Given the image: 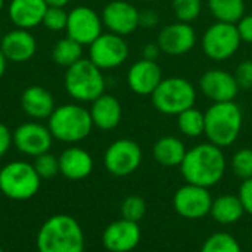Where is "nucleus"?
I'll return each mask as SVG.
<instances>
[{
  "label": "nucleus",
  "mask_w": 252,
  "mask_h": 252,
  "mask_svg": "<svg viewBox=\"0 0 252 252\" xmlns=\"http://www.w3.org/2000/svg\"><path fill=\"white\" fill-rule=\"evenodd\" d=\"M238 196L241 199V204H242L245 213L252 216V177L247 179V180H242Z\"/></svg>",
  "instance_id": "36"
},
{
  "label": "nucleus",
  "mask_w": 252,
  "mask_h": 252,
  "mask_svg": "<svg viewBox=\"0 0 252 252\" xmlns=\"http://www.w3.org/2000/svg\"><path fill=\"white\" fill-rule=\"evenodd\" d=\"M227 161L221 148L205 142L188 149L180 171L186 183L202 188L216 186L226 173Z\"/></svg>",
  "instance_id": "1"
},
{
  "label": "nucleus",
  "mask_w": 252,
  "mask_h": 252,
  "mask_svg": "<svg viewBox=\"0 0 252 252\" xmlns=\"http://www.w3.org/2000/svg\"><path fill=\"white\" fill-rule=\"evenodd\" d=\"M177 128L189 139L201 137L205 134V114L195 106L180 112L177 115Z\"/></svg>",
  "instance_id": "27"
},
{
  "label": "nucleus",
  "mask_w": 252,
  "mask_h": 252,
  "mask_svg": "<svg viewBox=\"0 0 252 252\" xmlns=\"http://www.w3.org/2000/svg\"><path fill=\"white\" fill-rule=\"evenodd\" d=\"M213 205V196L210 189L189 185L179 188L173 198V207L179 216L188 220H199L210 214Z\"/></svg>",
  "instance_id": "12"
},
{
  "label": "nucleus",
  "mask_w": 252,
  "mask_h": 252,
  "mask_svg": "<svg viewBox=\"0 0 252 252\" xmlns=\"http://www.w3.org/2000/svg\"><path fill=\"white\" fill-rule=\"evenodd\" d=\"M103 30L102 16L89 6H75L68 12L66 35L81 46H90Z\"/></svg>",
  "instance_id": "11"
},
{
  "label": "nucleus",
  "mask_w": 252,
  "mask_h": 252,
  "mask_svg": "<svg viewBox=\"0 0 252 252\" xmlns=\"http://www.w3.org/2000/svg\"><path fill=\"white\" fill-rule=\"evenodd\" d=\"M0 252H3V250H1V247H0Z\"/></svg>",
  "instance_id": "46"
},
{
  "label": "nucleus",
  "mask_w": 252,
  "mask_h": 252,
  "mask_svg": "<svg viewBox=\"0 0 252 252\" xmlns=\"http://www.w3.org/2000/svg\"><path fill=\"white\" fill-rule=\"evenodd\" d=\"M198 92L195 86L183 77L162 78L159 86L151 94L154 108L164 115H179L180 112L195 106Z\"/></svg>",
  "instance_id": "6"
},
{
  "label": "nucleus",
  "mask_w": 252,
  "mask_h": 252,
  "mask_svg": "<svg viewBox=\"0 0 252 252\" xmlns=\"http://www.w3.org/2000/svg\"><path fill=\"white\" fill-rule=\"evenodd\" d=\"M162 78V69L155 61L140 59L127 71V86L139 96H151Z\"/></svg>",
  "instance_id": "18"
},
{
  "label": "nucleus",
  "mask_w": 252,
  "mask_h": 252,
  "mask_svg": "<svg viewBox=\"0 0 252 252\" xmlns=\"http://www.w3.org/2000/svg\"><path fill=\"white\" fill-rule=\"evenodd\" d=\"M63 86L66 93L77 102L92 103L102 96L106 89L103 71L97 68L90 59H80L63 75Z\"/></svg>",
  "instance_id": "5"
},
{
  "label": "nucleus",
  "mask_w": 252,
  "mask_h": 252,
  "mask_svg": "<svg viewBox=\"0 0 252 252\" xmlns=\"http://www.w3.org/2000/svg\"><path fill=\"white\" fill-rule=\"evenodd\" d=\"M143 154L137 142L131 139H118L112 142L103 155L106 171L115 177L133 174L142 164Z\"/></svg>",
  "instance_id": "9"
},
{
  "label": "nucleus",
  "mask_w": 252,
  "mask_h": 252,
  "mask_svg": "<svg viewBox=\"0 0 252 252\" xmlns=\"http://www.w3.org/2000/svg\"><path fill=\"white\" fill-rule=\"evenodd\" d=\"M92 155L78 146H71L59 155V173L68 180H83L93 171Z\"/></svg>",
  "instance_id": "23"
},
{
  "label": "nucleus",
  "mask_w": 252,
  "mask_h": 252,
  "mask_svg": "<svg viewBox=\"0 0 252 252\" xmlns=\"http://www.w3.org/2000/svg\"><path fill=\"white\" fill-rule=\"evenodd\" d=\"M130 55L124 37L114 32H102L89 46V59L102 71L121 66Z\"/></svg>",
  "instance_id": "10"
},
{
  "label": "nucleus",
  "mask_w": 252,
  "mask_h": 252,
  "mask_svg": "<svg viewBox=\"0 0 252 252\" xmlns=\"http://www.w3.org/2000/svg\"><path fill=\"white\" fill-rule=\"evenodd\" d=\"M173 12L180 22H193L202 12V0H171Z\"/></svg>",
  "instance_id": "30"
},
{
  "label": "nucleus",
  "mask_w": 252,
  "mask_h": 252,
  "mask_svg": "<svg viewBox=\"0 0 252 252\" xmlns=\"http://www.w3.org/2000/svg\"><path fill=\"white\" fill-rule=\"evenodd\" d=\"M204 114L205 136L210 143L223 149L238 140L242 131L244 114L235 100L213 103Z\"/></svg>",
  "instance_id": "3"
},
{
  "label": "nucleus",
  "mask_w": 252,
  "mask_h": 252,
  "mask_svg": "<svg viewBox=\"0 0 252 252\" xmlns=\"http://www.w3.org/2000/svg\"><path fill=\"white\" fill-rule=\"evenodd\" d=\"M236 28L241 35V40L252 44V13H245L236 24Z\"/></svg>",
  "instance_id": "37"
},
{
  "label": "nucleus",
  "mask_w": 252,
  "mask_h": 252,
  "mask_svg": "<svg viewBox=\"0 0 252 252\" xmlns=\"http://www.w3.org/2000/svg\"><path fill=\"white\" fill-rule=\"evenodd\" d=\"M239 89L241 87L235 75L221 68H211L205 71L199 78L201 93L207 99L213 100V103L235 100Z\"/></svg>",
  "instance_id": "16"
},
{
  "label": "nucleus",
  "mask_w": 252,
  "mask_h": 252,
  "mask_svg": "<svg viewBox=\"0 0 252 252\" xmlns=\"http://www.w3.org/2000/svg\"><path fill=\"white\" fill-rule=\"evenodd\" d=\"M47 7L44 0H10L7 13L15 28L31 30L41 25Z\"/></svg>",
  "instance_id": "20"
},
{
  "label": "nucleus",
  "mask_w": 252,
  "mask_h": 252,
  "mask_svg": "<svg viewBox=\"0 0 252 252\" xmlns=\"http://www.w3.org/2000/svg\"><path fill=\"white\" fill-rule=\"evenodd\" d=\"M140 1H155V0H140Z\"/></svg>",
  "instance_id": "45"
},
{
  "label": "nucleus",
  "mask_w": 252,
  "mask_h": 252,
  "mask_svg": "<svg viewBox=\"0 0 252 252\" xmlns=\"http://www.w3.org/2000/svg\"><path fill=\"white\" fill-rule=\"evenodd\" d=\"M235 78L241 89H252V61L247 59L238 63L235 69Z\"/></svg>",
  "instance_id": "35"
},
{
  "label": "nucleus",
  "mask_w": 252,
  "mask_h": 252,
  "mask_svg": "<svg viewBox=\"0 0 252 252\" xmlns=\"http://www.w3.org/2000/svg\"><path fill=\"white\" fill-rule=\"evenodd\" d=\"M3 7H4V0H0V12H1Z\"/></svg>",
  "instance_id": "43"
},
{
  "label": "nucleus",
  "mask_w": 252,
  "mask_h": 252,
  "mask_svg": "<svg viewBox=\"0 0 252 252\" xmlns=\"http://www.w3.org/2000/svg\"><path fill=\"white\" fill-rule=\"evenodd\" d=\"M89 111L93 126L102 131L117 128L123 118V106L120 100L108 93H103L102 96L94 99Z\"/></svg>",
  "instance_id": "22"
},
{
  "label": "nucleus",
  "mask_w": 252,
  "mask_h": 252,
  "mask_svg": "<svg viewBox=\"0 0 252 252\" xmlns=\"http://www.w3.org/2000/svg\"><path fill=\"white\" fill-rule=\"evenodd\" d=\"M199 252H242V248L232 235L217 232L205 239Z\"/></svg>",
  "instance_id": "29"
},
{
  "label": "nucleus",
  "mask_w": 252,
  "mask_h": 252,
  "mask_svg": "<svg viewBox=\"0 0 252 252\" xmlns=\"http://www.w3.org/2000/svg\"><path fill=\"white\" fill-rule=\"evenodd\" d=\"M186 146L176 136H164L154 143L152 157L162 167H180L186 157Z\"/></svg>",
  "instance_id": "24"
},
{
  "label": "nucleus",
  "mask_w": 252,
  "mask_h": 252,
  "mask_svg": "<svg viewBox=\"0 0 252 252\" xmlns=\"http://www.w3.org/2000/svg\"><path fill=\"white\" fill-rule=\"evenodd\" d=\"M38 252H84L86 241L80 223L68 214L49 217L37 233Z\"/></svg>",
  "instance_id": "2"
},
{
  "label": "nucleus",
  "mask_w": 252,
  "mask_h": 252,
  "mask_svg": "<svg viewBox=\"0 0 252 252\" xmlns=\"http://www.w3.org/2000/svg\"><path fill=\"white\" fill-rule=\"evenodd\" d=\"M47 6H58V7H65L71 0H44Z\"/></svg>",
  "instance_id": "42"
},
{
  "label": "nucleus",
  "mask_w": 252,
  "mask_h": 252,
  "mask_svg": "<svg viewBox=\"0 0 252 252\" xmlns=\"http://www.w3.org/2000/svg\"><path fill=\"white\" fill-rule=\"evenodd\" d=\"M1 37H3V34H1V30H0V41H1Z\"/></svg>",
  "instance_id": "44"
},
{
  "label": "nucleus",
  "mask_w": 252,
  "mask_h": 252,
  "mask_svg": "<svg viewBox=\"0 0 252 252\" xmlns=\"http://www.w3.org/2000/svg\"><path fill=\"white\" fill-rule=\"evenodd\" d=\"M142 59H146V61H155L159 58V55L162 53L159 46L157 43H146L142 46Z\"/></svg>",
  "instance_id": "40"
},
{
  "label": "nucleus",
  "mask_w": 252,
  "mask_h": 252,
  "mask_svg": "<svg viewBox=\"0 0 252 252\" xmlns=\"http://www.w3.org/2000/svg\"><path fill=\"white\" fill-rule=\"evenodd\" d=\"M230 168L233 174L241 179L247 180L252 177V149L250 148H242L236 151L230 159Z\"/></svg>",
  "instance_id": "32"
},
{
  "label": "nucleus",
  "mask_w": 252,
  "mask_h": 252,
  "mask_svg": "<svg viewBox=\"0 0 252 252\" xmlns=\"http://www.w3.org/2000/svg\"><path fill=\"white\" fill-rule=\"evenodd\" d=\"M47 127L53 139L62 143H78L89 137L93 130L90 111L78 103H65L52 112Z\"/></svg>",
  "instance_id": "4"
},
{
  "label": "nucleus",
  "mask_w": 252,
  "mask_h": 252,
  "mask_svg": "<svg viewBox=\"0 0 252 252\" xmlns=\"http://www.w3.org/2000/svg\"><path fill=\"white\" fill-rule=\"evenodd\" d=\"M139 13L140 10L133 3L126 0H114L102 9L100 16L103 27L109 32L126 37L139 28Z\"/></svg>",
  "instance_id": "14"
},
{
  "label": "nucleus",
  "mask_w": 252,
  "mask_h": 252,
  "mask_svg": "<svg viewBox=\"0 0 252 252\" xmlns=\"http://www.w3.org/2000/svg\"><path fill=\"white\" fill-rule=\"evenodd\" d=\"M6 68H7V59L4 58L3 52L0 50V80L4 75V72H6Z\"/></svg>",
  "instance_id": "41"
},
{
  "label": "nucleus",
  "mask_w": 252,
  "mask_h": 252,
  "mask_svg": "<svg viewBox=\"0 0 252 252\" xmlns=\"http://www.w3.org/2000/svg\"><path fill=\"white\" fill-rule=\"evenodd\" d=\"M244 214H245V210L238 195L226 193L213 199L210 216L219 224H223V226L235 224L244 217Z\"/></svg>",
  "instance_id": "25"
},
{
  "label": "nucleus",
  "mask_w": 252,
  "mask_h": 252,
  "mask_svg": "<svg viewBox=\"0 0 252 252\" xmlns=\"http://www.w3.org/2000/svg\"><path fill=\"white\" fill-rule=\"evenodd\" d=\"M0 50L3 52L7 62L22 63L34 58L37 52V41L30 30L15 28L1 37Z\"/></svg>",
  "instance_id": "19"
},
{
  "label": "nucleus",
  "mask_w": 252,
  "mask_h": 252,
  "mask_svg": "<svg viewBox=\"0 0 252 252\" xmlns=\"http://www.w3.org/2000/svg\"><path fill=\"white\" fill-rule=\"evenodd\" d=\"M66 22H68V12L65 10V7L49 6L41 24L47 30L58 32V31H63L66 28Z\"/></svg>",
  "instance_id": "34"
},
{
  "label": "nucleus",
  "mask_w": 252,
  "mask_h": 252,
  "mask_svg": "<svg viewBox=\"0 0 252 252\" xmlns=\"http://www.w3.org/2000/svg\"><path fill=\"white\" fill-rule=\"evenodd\" d=\"M21 108L34 121L49 120L55 111V97L43 86H30L21 93Z\"/></svg>",
  "instance_id": "21"
},
{
  "label": "nucleus",
  "mask_w": 252,
  "mask_h": 252,
  "mask_svg": "<svg viewBox=\"0 0 252 252\" xmlns=\"http://www.w3.org/2000/svg\"><path fill=\"white\" fill-rule=\"evenodd\" d=\"M120 211H121V219H126V220L139 223L146 216L148 205H146V201L142 196H139V195H130V196H127L123 201Z\"/></svg>",
  "instance_id": "31"
},
{
  "label": "nucleus",
  "mask_w": 252,
  "mask_h": 252,
  "mask_svg": "<svg viewBox=\"0 0 252 252\" xmlns=\"http://www.w3.org/2000/svg\"><path fill=\"white\" fill-rule=\"evenodd\" d=\"M198 41L196 30L188 22H173L161 28L157 44L161 52L170 56H182L189 53Z\"/></svg>",
  "instance_id": "15"
},
{
  "label": "nucleus",
  "mask_w": 252,
  "mask_h": 252,
  "mask_svg": "<svg viewBox=\"0 0 252 252\" xmlns=\"http://www.w3.org/2000/svg\"><path fill=\"white\" fill-rule=\"evenodd\" d=\"M142 239L139 223L120 219L106 226L102 235V244L109 252L133 251Z\"/></svg>",
  "instance_id": "17"
},
{
  "label": "nucleus",
  "mask_w": 252,
  "mask_h": 252,
  "mask_svg": "<svg viewBox=\"0 0 252 252\" xmlns=\"http://www.w3.org/2000/svg\"><path fill=\"white\" fill-rule=\"evenodd\" d=\"M32 167L41 180L43 179H53L59 173V158L50 152H46V154H41V155L34 158Z\"/></svg>",
  "instance_id": "33"
},
{
  "label": "nucleus",
  "mask_w": 252,
  "mask_h": 252,
  "mask_svg": "<svg viewBox=\"0 0 252 252\" xmlns=\"http://www.w3.org/2000/svg\"><path fill=\"white\" fill-rule=\"evenodd\" d=\"M40 185V176L27 161H12L0 170V192L12 201L31 199Z\"/></svg>",
  "instance_id": "7"
},
{
  "label": "nucleus",
  "mask_w": 252,
  "mask_h": 252,
  "mask_svg": "<svg viewBox=\"0 0 252 252\" xmlns=\"http://www.w3.org/2000/svg\"><path fill=\"white\" fill-rule=\"evenodd\" d=\"M13 145V136H12V131L9 130V127L3 123H0V158H3L10 146Z\"/></svg>",
  "instance_id": "39"
},
{
  "label": "nucleus",
  "mask_w": 252,
  "mask_h": 252,
  "mask_svg": "<svg viewBox=\"0 0 252 252\" xmlns=\"http://www.w3.org/2000/svg\"><path fill=\"white\" fill-rule=\"evenodd\" d=\"M241 35L236 24L219 22L211 24L201 37V47L207 58L214 62H224L236 55L241 47Z\"/></svg>",
  "instance_id": "8"
},
{
  "label": "nucleus",
  "mask_w": 252,
  "mask_h": 252,
  "mask_svg": "<svg viewBox=\"0 0 252 252\" xmlns=\"http://www.w3.org/2000/svg\"><path fill=\"white\" fill-rule=\"evenodd\" d=\"M13 146L27 157H38L41 154L50 152L53 136L47 126L38 121H28L18 126L13 133Z\"/></svg>",
  "instance_id": "13"
},
{
  "label": "nucleus",
  "mask_w": 252,
  "mask_h": 252,
  "mask_svg": "<svg viewBox=\"0 0 252 252\" xmlns=\"http://www.w3.org/2000/svg\"><path fill=\"white\" fill-rule=\"evenodd\" d=\"M52 59L61 66L69 68L71 65L83 59V46L66 35L55 43L52 49Z\"/></svg>",
  "instance_id": "28"
},
{
  "label": "nucleus",
  "mask_w": 252,
  "mask_h": 252,
  "mask_svg": "<svg viewBox=\"0 0 252 252\" xmlns=\"http://www.w3.org/2000/svg\"><path fill=\"white\" fill-rule=\"evenodd\" d=\"M159 15L157 10L154 9H145V10H140L139 13V27L142 28H155L158 24H159Z\"/></svg>",
  "instance_id": "38"
},
{
  "label": "nucleus",
  "mask_w": 252,
  "mask_h": 252,
  "mask_svg": "<svg viewBox=\"0 0 252 252\" xmlns=\"http://www.w3.org/2000/svg\"><path fill=\"white\" fill-rule=\"evenodd\" d=\"M207 6L219 22L238 24L247 13L245 0H207Z\"/></svg>",
  "instance_id": "26"
}]
</instances>
